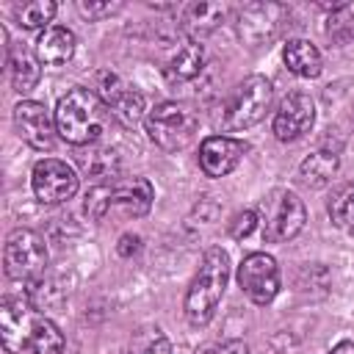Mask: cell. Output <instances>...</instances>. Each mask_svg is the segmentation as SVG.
<instances>
[{
  "mask_svg": "<svg viewBox=\"0 0 354 354\" xmlns=\"http://www.w3.org/2000/svg\"><path fill=\"white\" fill-rule=\"evenodd\" d=\"M55 130L72 147H91L105 133L108 122L113 119L108 105L100 100L94 88L75 86L69 88L55 105Z\"/></svg>",
  "mask_w": 354,
  "mask_h": 354,
  "instance_id": "1",
  "label": "cell"
},
{
  "mask_svg": "<svg viewBox=\"0 0 354 354\" xmlns=\"http://www.w3.org/2000/svg\"><path fill=\"white\" fill-rule=\"evenodd\" d=\"M227 282H230V257L221 246H210L202 254V263L185 290L183 313H185L188 324H194V326L210 324V318L216 315L218 301L227 290Z\"/></svg>",
  "mask_w": 354,
  "mask_h": 354,
  "instance_id": "2",
  "label": "cell"
},
{
  "mask_svg": "<svg viewBox=\"0 0 354 354\" xmlns=\"http://www.w3.org/2000/svg\"><path fill=\"white\" fill-rule=\"evenodd\" d=\"M144 124H147V136L155 147H160L163 152H180L194 141L199 116L188 105L166 100L147 113Z\"/></svg>",
  "mask_w": 354,
  "mask_h": 354,
  "instance_id": "3",
  "label": "cell"
},
{
  "mask_svg": "<svg viewBox=\"0 0 354 354\" xmlns=\"http://www.w3.org/2000/svg\"><path fill=\"white\" fill-rule=\"evenodd\" d=\"M271 100H274V88L268 77L249 75L246 80H241L224 105V116H221L224 133L249 130L257 122H263V116L271 111Z\"/></svg>",
  "mask_w": 354,
  "mask_h": 354,
  "instance_id": "4",
  "label": "cell"
},
{
  "mask_svg": "<svg viewBox=\"0 0 354 354\" xmlns=\"http://www.w3.org/2000/svg\"><path fill=\"white\" fill-rule=\"evenodd\" d=\"M47 243L36 230L19 227L6 238L3 246V268L8 274V279L14 282H39L47 271Z\"/></svg>",
  "mask_w": 354,
  "mask_h": 354,
  "instance_id": "5",
  "label": "cell"
},
{
  "mask_svg": "<svg viewBox=\"0 0 354 354\" xmlns=\"http://www.w3.org/2000/svg\"><path fill=\"white\" fill-rule=\"evenodd\" d=\"M266 221H263V241L282 243L296 238L304 230L307 207L293 191H274L266 202Z\"/></svg>",
  "mask_w": 354,
  "mask_h": 354,
  "instance_id": "6",
  "label": "cell"
},
{
  "mask_svg": "<svg viewBox=\"0 0 354 354\" xmlns=\"http://www.w3.org/2000/svg\"><path fill=\"white\" fill-rule=\"evenodd\" d=\"M238 285L254 304H271L279 293V266L268 252H249L238 266Z\"/></svg>",
  "mask_w": 354,
  "mask_h": 354,
  "instance_id": "7",
  "label": "cell"
},
{
  "mask_svg": "<svg viewBox=\"0 0 354 354\" xmlns=\"http://www.w3.org/2000/svg\"><path fill=\"white\" fill-rule=\"evenodd\" d=\"M30 188L41 205H61L77 194V174L66 160L41 158L30 171Z\"/></svg>",
  "mask_w": 354,
  "mask_h": 354,
  "instance_id": "8",
  "label": "cell"
},
{
  "mask_svg": "<svg viewBox=\"0 0 354 354\" xmlns=\"http://www.w3.org/2000/svg\"><path fill=\"white\" fill-rule=\"evenodd\" d=\"M97 94L108 105L111 116L119 124H124V127H136L149 113L144 94L136 91V88H130V86H124L122 77L113 75V72H100V77H97Z\"/></svg>",
  "mask_w": 354,
  "mask_h": 354,
  "instance_id": "9",
  "label": "cell"
},
{
  "mask_svg": "<svg viewBox=\"0 0 354 354\" xmlns=\"http://www.w3.org/2000/svg\"><path fill=\"white\" fill-rule=\"evenodd\" d=\"M285 17H288V8L279 3H249L238 11L235 30L241 41H246L249 47H260L279 33Z\"/></svg>",
  "mask_w": 354,
  "mask_h": 354,
  "instance_id": "10",
  "label": "cell"
},
{
  "mask_svg": "<svg viewBox=\"0 0 354 354\" xmlns=\"http://www.w3.org/2000/svg\"><path fill=\"white\" fill-rule=\"evenodd\" d=\"M14 124L19 138L36 149V152H50L55 147V116H50V111L44 108V102L36 100H22L14 108Z\"/></svg>",
  "mask_w": 354,
  "mask_h": 354,
  "instance_id": "11",
  "label": "cell"
},
{
  "mask_svg": "<svg viewBox=\"0 0 354 354\" xmlns=\"http://www.w3.org/2000/svg\"><path fill=\"white\" fill-rule=\"evenodd\" d=\"M315 122V102L304 91H290L282 97L274 113V136L279 141H299L313 130Z\"/></svg>",
  "mask_w": 354,
  "mask_h": 354,
  "instance_id": "12",
  "label": "cell"
},
{
  "mask_svg": "<svg viewBox=\"0 0 354 354\" xmlns=\"http://www.w3.org/2000/svg\"><path fill=\"white\" fill-rule=\"evenodd\" d=\"M39 313H33L28 307V301L22 299H3L0 304V337H3V348L8 354H22L30 343V332H33V321Z\"/></svg>",
  "mask_w": 354,
  "mask_h": 354,
  "instance_id": "13",
  "label": "cell"
},
{
  "mask_svg": "<svg viewBox=\"0 0 354 354\" xmlns=\"http://www.w3.org/2000/svg\"><path fill=\"white\" fill-rule=\"evenodd\" d=\"M246 144L235 136H207L199 144V169L207 177H227L243 158Z\"/></svg>",
  "mask_w": 354,
  "mask_h": 354,
  "instance_id": "14",
  "label": "cell"
},
{
  "mask_svg": "<svg viewBox=\"0 0 354 354\" xmlns=\"http://www.w3.org/2000/svg\"><path fill=\"white\" fill-rule=\"evenodd\" d=\"M155 188L147 177H133L127 183H116L111 191V207H119L124 216L141 218L152 210Z\"/></svg>",
  "mask_w": 354,
  "mask_h": 354,
  "instance_id": "15",
  "label": "cell"
},
{
  "mask_svg": "<svg viewBox=\"0 0 354 354\" xmlns=\"http://www.w3.org/2000/svg\"><path fill=\"white\" fill-rule=\"evenodd\" d=\"M75 50H77V39L64 25H50L36 39V58L47 66H61V64L72 61Z\"/></svg>",
  "mask_w": 354,
  "mask_h": 354,
  "instance_id": "16",
  "label": "cell"
},
{
  "mask_svg": "<svg viewBox=\"0 0 354 354\" xmlns=\"http://www.w3.org/2000/svg\"><path fill=\"white\" fill-rule=\"evenodd\" d=\"M6 66H8L11 86L17 94H28L36 88V83L41 77V61L36 58V53H30L22 44H11V55H8Z\"/></svg>",
  "mask_w": 354,
  "mask_h": 354,
  "instance_id": "17",
  "label": "cell"
},
{
  "mask_svg": "<svg viewBox=\"0 0 354 354\" xmlns=\"http://www.w3.org/2000/svg\"><path fill=\"white\" fill-rule=\"evenodd\" d=\"M227 17V6L221 3H188L183 8V30L196 41L213 33Z\"/></svg>",
  "mask_w": 354,
  "mask_h": 354,
  "instance_id": "18",
  "label": "cell"
},
{
  "mask_svg": "<svg viewBox=\"0 0 354 354\" xmlns=\"http://www.w3.org/2000/svg\"><path fill=\"white\" fill-rule=\"evenodd\" d=\"M282 61L285 66L299 75V77H318L321 69H324V55L321 50L307 41V39H290L285 47H282Z\"/></svg>",
  "mask_w": 354,
  "mask_h": 354,
  "instance_id": "19",
  "label": "cell"
},
{
  "mask_svg": "<svg viewBox=\"0 0 354 354\" xmlns=\"http://www.w3.org/2000/svg\"><path fill=\"white\" fill-rule=\"evenodd\" d=\"M340 169V155L337 149H318L313 155H307L299 166V180L307 188H324L332 183V177Z\"/></svg>",
  "mask_w": 354,
  "mask_h": 354,
  "instance_id": "20",
  "label": "cell"
},
{
  "mask_svg": "<svg viewBox=\"0 0 354 354\" xmlns=\"http://www.w3.org/2000/svg\"><path fill=\"white\" fill-rule=\"evenodd\" d=\"M77 166L86 177L94 180V185L100 183H111V177L119 174V155L113 149H105V147H88L83 152H77Z\"/></svg>",
  "mask_w": 354,
  "mask_h": 354,
  "instance_id": "21",
  "label": "cell"
},
{
  "mask_svg": "<svg viewBox=\"0 0 354 354\" xmlns=\"http://www.w3.org/2000/svg\"><path fill=\"white\" fill-rule=\"evenodd\" d=\"M202 64H205V50H202V44L194 41V39H188V41H183V44L174 50V55L169 58L166 75H169V80H191V77H196V75L202 72Z\"/></svg>",
  "mask_w": 354,
  "mask_h": 354,
  "instance_id": "22",
  "label": "cell"
},
{
  "mask_svg": "<svg viewBox=\"0 0 354 354\" xmlns=\"http://www.w3.org/2000/svg\"><path fill=\"white\" fill-rule=\"evenodd\" d=\"M64 348H66V340H64V332L55 326V321L36 315L28 351L30 354H64Z\"/></svg>",
  "mask_w": 354,
  "mask_h": 354,
  "instance_id": "23",
  "label": "cell"
},
{
  "mask_svg": "<svg viewBox=\"0 0 354 354\" xmlns=\"http://www.w3.org/2000/svg\"><path fill=\"white\" fill-rule=\"evenodd\" d=\"M124 354H171V343L158 326H141L124 346Z\"/></svg>",
  "mask_w": 354,
  "mask_h": 354,
  "instance_id": "24",
  "label": "cell"
},
{
  "mask_svg": "<svg viewBox=\"0 0 354 354\" xmlns=\"http://www.w3.org/2000/svg\"><path fill=\"white\" fill-rule=\"evenodd\" d=\"M55 11H58V6L53 0H30V3L17 6L14 14H17L19 28H25V30H39V28L47 30L53 17H55Z\"/></svg>",
  "mask_w": 354,
  "mask_h": 354,
  "instance_id": "25",
  "label": "cell"
},
{
  "mask_svg": "<svg viewBox=\"0 0 354 354\" xmlns=\"http://www.w3.org/2000/svg\"><path fill=\"white\" fill-rule=\"evenodd\" d=\"M326 213L332 218L335 227L354 232V183H346L326 205Z\"/></svg>",
  "mask_w": 354,
  "mask_h": 354,
  "instance_id": "26",
  "label": "cell"
},
{
  "mask_svg": "<svg viewBox=\"0 0 354 354\" xmlns=\"http://www.w3.org/2000/svg\"><path fill=\"white\" fill-rule=\"evenodd\" d=\"M326 36L335 44H348L354 39V11H351V6L329 14V19H326Z\"/></svg>",
  "mask_w": 354,
  "mask_h": 354,
  "instance_id": "27",
  "label": "cell"
},
{
  "mask_svg": "<svg viewBox=\"0 0 354 354\" xmlns=\"http://www.w3.org/2000/svg\"><path fill=\"white\" fill-rule=\"evenodd\" d=\"M111 191H113L111 183H100V185H91V188H88V194H86V205H83L88 218L100 221V218L111 210Z\"/></svg>",
  "mask_w": 354,
  "mask_h": 354,
  "instance_id": "28",
  "label": "cell"
},
{
  "mask_svg": "<svg viewBox=\"0 0 354 354\" xmlns=\"http://www.w3.org/2000/svg\"><path fill=\"white\" fill-rule=\"evenodd\" d=\"M122 8V3H108V0H77V11L86 17V19H102V17H111Z\"/></svg>",
  "mask_w": 354,
  "mask_h": 354,
  "instance_id": "29",
  "label": "cell"
},
{
  "mask_svg": "<svg viewBox=\"0 0 354 354\" xmlns=\"http://www.w3.org/2000/svg\"><path fill=\"white\" fill-rule=\"evenodd\" d=\"M257 221H260L257 210H241V213H235L232 221H230V235H232L235 241H243L246 235H252V230L257 227Z\"/></svg>",
  "mask_w": 354,
  "mask_h": 354,
  "instance_id": "30",
  "label": "cell"
},
{
  "mask_svg": "<svg viewBox=\"0 0 354 354\" xmlns=\"http://www.w3.org/2000/svg\"><path fill=\"white\" fill-rule=\"evenodd\" d=\"M194 354H249V346L243 340H221V343L202 346Z\"/></svg>",
  "mask_w": 354,
  "mask_h": 354,
  "instance_id": "31",
  "label": "cell"
},
{
  "mask_svg": "<svg viewBox=\"0 0 354 354\" xmlns=\"http://www.w3.org/2000/svg\"><path fill=\"white\" fill-rule=\"evenodd\" d=\"M116 252H119V257H133V254H138V252H141V238L133 235V232H124V235L119 238V243H116Z\"/></svg>",
  "mask_w": 354,
  "mask_h": 354,
  "instance_id": "32",
  "label": "cell"
},
{
  "mask_svg": "<svg viewBox=\"0 0 354 354\" xmlns=\"http://www.w3.org/2000/svg\"><path fill=\"white\" fill-rule=\"evenodd\" d=\"M329 354H354V340H340L337 346H332Z\"/></svg>",
  "mask_w": 354,
  "mask_h": 354,
  "instance_id": "33",
  "label": "cell"
}]
</instances>
